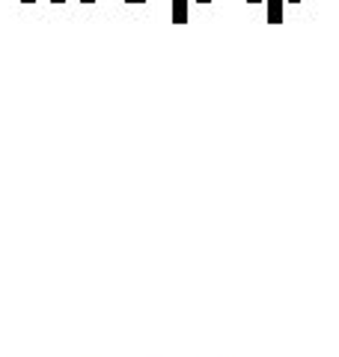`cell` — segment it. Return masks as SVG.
Segmentation results:
<instances>
[{
    "mask_svg": "<svg viewBox=\"0 0 339 357\" xmlns=\"http://www.w3.org/2000/svg\"><path fill=\"white\" fill-rule=\"evenodd\" d=\"M244 3H253L256 6V3H268V0H244Z\"/></svg>",
    "mask_w": 339,
    "mask_h": 357,
    "instance_id": "5",
    "label": "cell"
},
{
    "mask_svg": "<svg viewBox=\"0 0 339 357\" xmlns=\"http://www.w3.org/2000/svg\"><path fill=\"white\" fill-rule=\"evenodd\" d=\"M21 3H24V6H33V3H36V0H21Z\"/></svg>",
    "mask_w": 339,
    "mask_h": 357,
    "instance_id": "7",
    "label": "cell"
},
{
    "mask_svg": "<svg viewBox=\"0 0 339 357\" xmlns=\"http://www.w3.org/2000/svg\"><path fill=\"white\" fill-rule=\"evenodd\" d=\"M190 3H199V6H209V3H214V0H190Z\"/></svg>",
    "mask_w": 339,
    "mask_h": 357,
    "instance_id": "4",
    "label": "cell"
},
{
    "mask_svg": "<svg viewBox=\"0 0 339 357\" xmlns=\"http://www.w3.org/2000/svg\"><path fill=\"white\" fill-rule=\"evenodd\" d=\"M81 3H84V6H93V3H96V0H81Z\"/></svg>",
    "mask_w": 339,
    "mask_h": 357,
    "instance_id": "8",
    "label": "cell"
},
{
    "mask_svg": "<svg viewBox=\"0 0 339 357\" xmlns=\"http://www.w3.org/2000/svg\"><path fill=\"white\" fill-rule=\"evenodd\" d=\"M51 3H54V6H60V0H51Z\"/></svg>",
    "mask_w": 339,
    "mask_h": 357,
    "instance_id": "9",
    "label": "cell"
},
{
    "mask_svg": "<svg viewBox=\"0 0 339 357\" xmlns=\"http://www.w3.org/2000/svg\"><path fill=\"white\" fill-rule=\"evenodd\" d=\"M268 24L271 27H280L282 24V6H286V3H282V0H268Z\"/></svg>",
    "mask_w": 339,
    "mask_h": 357,
    "instance_id": "1",
    "label": "cell"
},
{
    "mask_svg": "<svg viewBox=\"0 0 339 357\" xmlns=\"http://www.w3.org/2000/svg\"><path fill=\"white\" fill-rule=\"evenodd\" d=\"M188 3H190V0H173V24L176 27L188 24Z\"/></svg>",
    "mask_w": 339,
    "mask_h": 357,
    "instance_id": "2",
    "label": "cell"
},
{
    "mask_svg": "<svg viewBox=\"0 0 339 357\" xmlns=\"http://www.w3.org/2000/svg\"><path fill=\"white\" fill-rule=\"evenodd\" d=\"M122 3H128V6H140V3H149V0H122Z\"/></svg>",
    "mask_w": 339,
    "mask_h": 357,
    "instance_id": "3",
    "label": "cell"
},
{
    "mask_svg": "<svg viewBox=\"0 0 339 357\" xmlns=\"http://www.w3.org/2000/svg\"><path fill=\"white\" fill-rule=\"evenodd\" d=\"M282 3H295L298 6V3H303V0H282Z\"/></svg>",
    "mask_w": 339,
    "mask_h": 357,
    "instance_id": "6",
    "label": "cell"
},
{
    "mask_svg": "<svg viewBox=\"0 0 339 357\" xmlns=\"http://www.w3.org/2000/svg\"><path fill=\"white\" fill-rule=\"evenodd\" d=\"M63 3H66V0H60V6H63Z\"/></svg>",
    "mask_w": 339,
    "mask_h": 357,
    "instance_id": "10",
    "label": "cell"
}]
</instances>
